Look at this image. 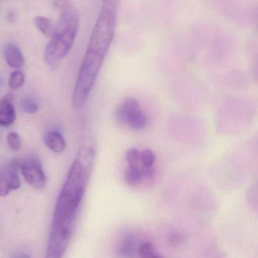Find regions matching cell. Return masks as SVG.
Returning <instances> with one entry per match:
<instances>
[{"label": "cell", "mask_w": 258, "mask_h": 258, "mask_svg": "<svg viewBox=\"0 0 258 258\" xmlns=\"http://www.w3.org/2000/svg\"><path fill=\"white\" fill-rule=\"evenodd\" d=\"M125 180L126 183L131 186L137 185L140 183L142 180L141 173H140V167H129L126 171L125 172Z\"/></svg>", "instance_id": "obj_12"}, {"label": "cell", "mask_w": 258, "mask_h": 258, "mask_svg": "<svg viewBox=\"0 0 258 258\" xmlns=\"http://www.w3.org/2000/svg\"><path fill=\"white\" fill-rule=\"evenodd\" d=\"M94 158V148L86 145L80 149L69 170L54 211L47 257H61L69 247Z\"/></svg>", "instance_id": "obj_1"}, {"label": "cell", "mask_w": 258, "mask_h": 258, "mask_svg": "<svg viewBox=\"0 0 258 258\" xmlns=\"http://www.w3.org/2000/svg\"><path fill=\"white\" fill-rule=\"evenodd\" d=\"M102 1H105V0H102Z\"/></svg>", "instance_id": "obj_24"}, {"label": "cell", "mask_w": 258, "mask_h": 258, "mask_svg": "<svg viewBox=\"0 0 258 258\" xmlns=\"http://www.w3.org/2000/svg\"><path fill=\"white\" fill-rule=\"evenodd\" d=\"M79 29V16L73 8L61 12L55 33L46 46L44 59L51 69H56L60 61L69 54Z\"/></svg>", "instance_id": "obj_3"}, {"label": "cell", "mask_w": 258, "mask_h": 258, "mask_svg": "<svg viewBox=\"0 0 258 258\" xmlns=\"http://www.w3.org/2000/svg\"><path fill=\"white\" fill-rule=\"evenodd\" d=\"M136 250V238L133 235L124 236L117 247V253L123 257H131L134 255Z\"/></svg>", "instance_id": "obj_10"}, {"label": "cell", "mask_w": 258, "mask_h": 258, "mask_svg": "<svg viewBox=\"0 0 258 258\" xmlns=\"http://www.w3.org/2000/svg\"><path fill=\"white\" fill-rule=\"evenodd\" d=\"M52 7L61 12L72 8V0H50Z\"/></svg>", "instance_id": "obj_21"}, {"label": "cell", "mask_w": 258, "mask_h": 258, "mask_svg": "<svg viewBox=\"0 0 258 258\" xmlns=\"http://www.w3.org/2000/svg\"><path fill=\"white\" fill-rule=\"evenodd\" d=\"M22 163L18 159L4 163L0 167V196L5 197L13 190L20 187L21 180L19 170Z\"/></svg>", "instance_id": "obj_4"}, {"label": "cell", "mask_w": 258, "mask_h": 258, "mask_svg": "<svg viewBox=\"0 0 258 258\" xmlns=\"http://www.w3.org/2000/svg\"><path fill=\"white\" fill-rule=\"evenodd\" d=\"M126 159L129 167H138L140 161V152L137 149H131L126 153Z\"/></svg>", "instance_id": "obj_19"}, {"label": "cell", "mask_w": 258, "mask_h": 258, "mask_svg": "<svg viewBox=\"0 0 258 258\" xmlns=\"http://www.w3.org/2000/svg\"><path fill=\"white\" fill-rule=\"evenodd\" d=\"M168 241L173 246H179L185 241V238L183 234L179 231H173L168 235Z\"/></svg>", "instance_id": "obj_20"}, {"label": "cell", "mask_w": 258, "mask_h": 258, "mask_svg": "<svg viewBox=\"0 0 258 258\" xmlns=\"http://www.w3.org/2000/svg\"><path fill=\"white\" fill-rule=\"evenodd\" d=\"M22 174L31 186L41 189L46 185V177L41 162L36 157L27 158L21 164Z\"/></svg>", "instance_id": "obj_5"}, {"label": "cell", "mask_w": 258, "mask_h": 258, "mask_svg": "<svg viewBox=\"0 0 258 258\" xmlns=\"http://www.w3.org/2000/svg\"><path fill=\"white\" fill-rule=\"evenodd\" d=\"M34 26L41 34L46 37L52 38L55 33V25L50 19L43 16H37L34 18Z\"/></svg>", "instance_id": "obj_9"}, {"label": "cell", "mask_w": 258, "mask_h": 258, "mask_svg": "<svg viewBox=\"0 0 258 258\" xmlns=\"http://www.w3.org/2000/svg\"><path fill=\"white\" fill-rule=\"evenodd\" d=\"M139 255L141 257H156V256H160L156 253V251L154 248L153 244L149 241H146V242L142 243L139 247L138 250Z\"/></svg>", "instance_id": "obj_14"}, {"label": "cell", "mask_w": 258, "mask_h": 258, "mask_svg": "<svg viewBox=\"0 0 258 258\" xmlns=\"http://www.w3.org/2000/svg\"><path fill=\"white\" fill-rule=\"evenodd\" d=\"M7 145L11 150L17 151L21 148L20 136L17 133H10L7 136Z\"/></svg>", "instance_id": "obj_18"}, {"label": "cell", "mask_w": 258, "mask_h": 258, "mask_svg": "<svg viewBox=\"0 0 258 258\" xmlns=\"http://www.w3.org/2000/svg\"><path fill=\"white\" fill-rule=\"evenodd\" d=\"M22 110L27 114H35L38 111V105L31 98H24L21 101Z\"/></svg>", "instance_id": "obj_16"}, {"label": "cell", "mask_w": 258, "mask_h": 258, "mask_svg": "<svg viewBox=\"0 0 258 258\" xmlns=\"http://www.w3.org/2000/svg\"><path fill=\"white\" fill-rule=\"evenodd\" d=\"M16 111L13 103V96L9 94L0 100V126L8 127L14 123Z\"/></svg>", "instance_id": "obj_6"}, {"label": "cell", "mask_w": 258, "mask_h": 258, "mask_svg": "<svg viewBox=\"0 0 258 258\" xmlns=\"http://www.w3.org/2000/svg\"><path fill=\"white\" fill-rule=\"evenodd\" d=\"M155 161V155L153 152L149 149H146L140 154V161L141 162L142 166H145V167L153 166Z\"/></svg>", "instance_id": "obj_17"}, {"label": "cell", "mask_w": 258, "mask_h": 258, "mask_svg": "<svg viewBox=\"0 0 258 258\" xmlns=\"http://www.w3.org/2000/svg\"><path fill=\"white\" fill-rule=\"evenodd\" d=\"M4 56L7 64L13 69H20L25 66V57L16 45L12 43L7 45L4 49Z\"/></svg>", "instance_id": "obj_7"}, {"label": "cell", "mask_w": 258, "mask_h": 258, "mask_svg": "<svg viewBox=\"0 0 258 258\" xmlns=\"http://www.w3.org/2000/svg\"><path fill=\"white\" fill-rule=\"evenodd\" d=\"M120 106L121 107L122 110L124 111L126 117H127L130 113L137 111V110L140 108V103H139L137 99H134V98H126V99L123 101Z\"/></svg>", "instance_id": "obj_15"}, {"label": "cell", "mask_w": 258, "mask_h": 258, "mask_svg": "<svg viewBox=\"0 0 258 258\" xmlns=\"http://www.w3.org/2000/svg\"><path fill=\"white\" fill-rule=\"evenodd\" d=\"M140 170L142 177L145 178V179H152L155 175V170L153 166H150V167L143 166V167H140Z\"/></svg>", "instance_id": "obj_22"}, {"label": "cell", "mask_w": 258, "mask_h": 258, "mask_svg": "<svg viewBox=\"0 0 258 258\" xmlns=\"http://www.w3.org/2000/svg\"><path fill=\"white\" fill-rule=\"evenodd\" d=\"M25 77L20 70L15 71L9 78V86L13 90H19L25 84Z\"/></svg>", "instance_id": "obj_13"}, {"label": "cell", "mask_w": 258, "mask_h": 258, "mask_svg": "<svg viewBox=\"0 0 258 258\" xmlns=\"http://www.w3.org/2000/svg\"><path fill=\"white\" fill-rule=\"evenodd\" d=\"M46 146L55 153L60 154L66 150V142L63 136L57 131H50L44 137Z\"/></svg>", "instance_id": "obj_8"}, {"label": "cell", "mask_w": 258, "mask_h": 258, "mask_svg": "<svg viewBox=\"0 0 258 258\" xmlns=\"http://www.w3.org/2000/svg\"><path fill=\"white\" fill-rule=\"evenodd\" d=\"M117 0H105L95 24L72 96V106L80 109L87 102L97 79L115 33Z\"/></svg>", "instance_id": "obj_2"}, {"label": "cell", "mask_w": 258, "mask_h": 258, "mask_svg": "<svg viewBox=\"0 0 258 258\" xmlns=\"http://www.w3.org/2000/svg\"><path fill=\"white\" fill-rule=\"evenodd\" d=\"M115 119L117 120V123H120V124H125L127 123V117H126V114L124 111L122 110L121 107L119 106L117 108L115 111Z\"/></svg>", "instance_id": "obj_23"}, {"label": "cell", "mask_w": 258, "mask_h": 258, "mask_svg": "<svg viewBox=\"0 0 258 258\" xmlns=\"http://www.w3.org/2000/svg\"><path fill=\"white\" fill-rule=\"evenodd\" d=\"M127 123L133 129L141 130L146 126L147 123V117L140 108L128 114Z\"/></svg>", "instance_id": "obj_11"}]
</instances>
